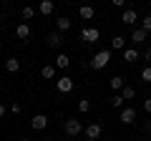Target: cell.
<instances>
[{
	"label": "cell",
	"instance_id": "obj_1",
	"mask_svg": "<svg viewBox=\"0 0 151 141\" xmlns=\"http://www.w3.org/2000/svg\"><path fill=\"white\" fill-rule=\"evenodd\" d=\"M108 63H111V50H98V53L93 55V60H91V68L101 70V68H106Z\"/></svg>",
	"mask_w": 151,
	"mask_h": 141
},
{
	"label": "cell",
	"instance_id": "obj_2",
	"mask_svg": "<svg viewBox=\"0 0 151 141\" xmlns=\"http://www.w3.org/2000/svg\"><path fill=\"white\" fill-rule=\"evenodd\" d=\"M63 131H65V136H78L83 131V126H81L78 119H65L63 121Z\"/></svg>",
	"mask_w": 151,
	"mask_h": 141
},
{
	"label": "cell",
	"instance_id": "obj_3",
	"mask_svg": "<svg viewBox=\"0 0 151 141\" xmlns=\"http://www.w3.org/2000/svg\"><path fill=\"white\" fill-rule=\"evenodd\" d=\"M98 38H101V30H98V28H83L81 30V40L83 43H96Z\"/></svg>",
	"mask_w": 151,
	"mask_h": 141
},
{
	"label": "cell",
	"instance_id": "obj_4",
	"mask_svg": "<svg viewBox=\"0 0 151 141\" xmlns=\"http://www.w3.org/2000/svg\"><path fill=\"white\" fill-rule=\"evenodd\" d=\"M55 88H58L60 93H70V91L76 88V83H73V78L63 76V78H58V81H55Z\"/></svg>",
	"mask_w": 151,
	"mask_h": 141
},
{
	"label": "cell",
	"instance_id": "obj_5",
	"mask_svg": "<svg viewBox=\"0 0 151 141\" xmlns=\"http://www.w3.org/2000/svg\"><path fill=\"white\" fill-rule=\"evenodd\" d=\"M30 126H33L35 131H43L45 126H48V116H45V114H38V116H33V119H30Z\"/></svg>",
	"mask_w": 151,
	"mask_h": 141
},
{
	"label": "cell",
	"instance_id": "obj_6",
	"mask_svg": "<svg viewBox=\"0 0 151 141\" xmlns=\"http://www.w3.org/2000/svg\"><path fill=\"white\" fill-rule=\"evenodd\" d=\"M136 20H139V15H136L134 8H124V13H121V23H126V25H134Z\"/></svg>",
	"mask_w": 151,
	"mask_h": 141
},
{
	"label": "cell",
	"instance_id": "obj_7",
	"mask_svg": "<svg viewBox=\"0 0 151 141\" xmlns=\"http://www.w3.org/2000/svg\"><path fill=\"white\" fill-rule=\"evenodd\" d=\"M70 25H73V23H70V18H68V15H60L58 20H55V30H58L60 35H63V33H68V30H70Z\"/></svg>",
	"mask_w": 151,
	"mask_h": 141
},
{
	"label": "cell",
	"instance_id": "obj_8",
	"mask_svg": "<svg viewBox=\"0 0 151 141\" xmlns=\"http://www.w3.org/2000/svg\"><path fill=\"white\" fill-rule=\"evenodd\" d=\"M121 121L124 124H136V109H131V106L121 109Z\"/></svg>",
	"mask_w": 151,
	"mask_h": 141
},
{
	"label": "cell",
	"instance_id": "obj_9",
	"mask_svg": "<svg viewBox=\"0 0 151 141\" xmlns=\"http://www.w3.org/2000/svg\"><path fill=\"white\" fill-rule=\"evenodd\" d=\"M101 124H98V121H96V124H88L86 126V136H88V139H91V141H96L98 139V136H101Z\"/></svg>",
	"mask_w": 151,
	"mask_h": 141
},
{
	"label": "cell",
	"instance_id": "obj_10",
	"mask_svg": "<svg viewBox=\"0 0 151 141\" xmlns=\"http://www.w3.org/2000/svg\"><path fill=\"white\" fill-rule=\"evenodd\" d=\"M146 35H149V33H146L144 28H136V30L131 33V43H134V45H141V43H146Z\"/></svg>",
	"mask_w": 151,
	"mask_h": 141
},
{
	"label": "cell",
	"instance_id": "obj_11",
	"mask_svg": "<svg viewBox=\"0 0 151 141\" xmlns=\"http://www.w3.org/2000/svg\"><path fill=\"white\" fill-rule=\"evenodd\" d=\"M15 35L20 40H28V38H30V25H28V23H20V25L15 28Z\"/></svg>",
	"mask_w": 151,
	"mask_h": 141
},
{
	"label": "cell",
	"instance_id": "obj_12",
	"mask_svg": "<svg viewBox=\"0 0 151 141\" xmlns=\"http://www.w3.org/2000/svg\"><path fill=\"white\" fill-rule=\"evenodd\" d=\"M45 40H48V45H50V48H58V45L63 43V35H60L58 30H53V33H48V38H45Z\"/></svg>",
	"mask_w": 151,
	"mask_h": 141
},
{
	"label": "cell",
	"instance_id": "obj_13",
	"mask_svg": "<svg viewBox=\"0 0 151 141\" xmlns=\"http://www.w3.org/2000/svg\"><path fill=\"white\" fill-rule=\"evenodd\" d=\"M55 70H58V68H55V65H50V63H45L43 68H40V76H43L45 81H53V78H55Z\"/></svg>",
	"mask_w": 151,
	"mask_h": 141
},
{
	"label": "cell",
	"instance_id": "obj_14",
	"mask_svg": "<svg viewBox=\"0 0 151 141\" xmlns=\"http://www.w3.org/2000/svg\"><path fill=\"white\" fill-rule=\"evenodd\" d=\"M111 48L113 50H126V38L124 35H113L111 38Z\"/></svg>",
	"mask_w": 151,
	"mask_h": 141
},
{
	"label": "cell",
	"instance_id": "obj_15",
	"mask_svg": "<svg viewBox=\"0 0 151 141\" xmlns=\"http://www.w3.org/2000/svg\"><path fill=\"white\" fill-rule=\"evenodd\" d=\"M78 15H81L83 20H91V18L96 15V10H93L91 5H81V8H78Z\"/></svg>",
	"mask_w": 151,
	"mask_h": 141
},
{
	"label": "cell",
	"instance_id": "obj_16",
	"mask_svg": "<svg viewBox=\"0 0 151 141\" xmlns=\"http://www.w3.org/2000/svg\"><path fill=\"white\" fill-rule=\"evenodd\" d=\"M124 60L126 63H136V60H139V50L136 48H126L124 50Z\"/></svg>",
	"mask_w": 151,
	"mask_h": 141
},
{
	"label": "cell",
	"instance_id": "obj_17",
	"mask_svg": "<svg viewBox=\"0 0 151 141\" xmlns=\"http://www.w3.org/2000/svg\"><path fill=\"white\" fill-rule=\"evenodd\" d=\"M5 70L8 73H18V70H20V60L18 58H8L5 60Z\"/></svg>",
	"mask_w": 151,
	"mask_h": 141
},
{
	"label": "cell",
	"instance_id": "obj_18",
	"mask_svg": "<svg viewBox=\"0 0 151 141\" xmlns=\"http://www.w3.org/2000/svg\"><path fill=\"white\" fill-rule=\"evenodd\" d=\"M53 10H55V5L50 3V0H43V3L38 5V13H43V15H50Z\"/></svg>",
	"mask_w": 151,
	"mask_h": 141
},
{
	"label": "cell",
	"instance_id": "obj_19",
	"mask_svg": "<svg viewBox=\"0 0 151 141\" xmlns=\"http://www.w3.org/2000/svg\"><path fill=\"white\" fill-rule=\"evenodd\" d=\"M108 83H111V88H113L116 93H121V91H124V86H126V83H124V78H121V76H113V78H111Z\"/></svg>",
	"mask_w": 151,
	"mask_h": 141
},
{
	"label": "cell",
	"instance_id": "obj_20",
	"mask_svg": "<svg viewBox=\"0 0 151 141\" xmlns=\"http://www.w3.org/2000/svg\"><path fill=\"white\" fill-rule=\"evenodd\" d=\"M68 65H70V58H68L65 53H60L58 58H55V68H63V70H65Z\"/></svg>",
	"mask_w": 151,
	"mask_h": 141
},
{
	"label": "cell",
	"instance_id": "obj_21",
	"mask_svg": "<svg viewBox=\"0 0 151 141\" xmlns=\"http://www.w3.org/2000/svg\"><path fill=\"white\" fill-rule=\"evenodd\" d=\"M108 103H111L113 109H124V96H121V93H113V96L108 98Z\"/></svg>",
	"mask_w": 151,
	"mask_h": 141
},
{
	"label": "cell",
	"instance_id": "obj_22",
	"mask_svg": "<svg viewBox=\"0 0 151 141\" xmlns=\"http://www.w3.org/2000/svg\"><path fill=\"white\" fill-rule=\"evenodd\" d=\"M121 96H124V101H131V98L136 96V88H134V86H124V91H121Z\"/></svg>",
	"mask_w": 151,
	"mask_h": 141
},
{
	"label": "cell",
	"instance_id": "obj_23",
	"mask_svg": "<svg viewBox=\"0 0 151 141\" xmlns=\"http://www.w3.org/2000/svg\"><path fill=\"white\" fill-rule=\"evenodd\" d=\"M78 111H81V114L91 111V101H88V98H81V101H78Z\"/></svg>",
	"mask_w": 151,
	"mask_h": 141
},
{
	"label": "cell",
	"instance_id": "obj_24",
	"mask_svg": "<svg viewBox=\"0 0 151 141\" xmlns=\"http://www.w3.org/2000/svg\"><path fill=\"white\" fill-rule=\"evenodd\" d=\"M141 81H146V83H151V65H146V68L141 70Z\"/></svg>",
	"mask_w": 151,
	"mask_h": 141
},
{
	"label": "cell",
	"instance_id": "obj_25",
	"mask_svg": "<svg viewBox=\"0 0 151 141\" xmlns=\"http://www.w3.org/2000/svg\"><path fill=\"white\" fill-rule=\"evenodd\" d=\"M20 15H23V18H33V15H35V8L25 5V8H23V10H20Z\"/></svg>",
	"mask_w": 151,
	"mask_h": 141
},
{
	"label": "cell",
	"instance_id": "obj_26",
	"mask_svg": "<svg viewBox=\"0 0 151 141\" xmlns=\"http://www.w3.org/2000/svg\"><path fill=\"white\" fill-rule=\"evenodd\" d=\"M141 28H144L146 33H151V15H146L144 20H141Z\"/></svg>",
	"mask_w": 151,
	"mask_h": 141
},
{
	"label": "cell",
	"instance_id": "obj_27",
	"mask_svg": "<svg viewBox=\"0 0 151 141\" xmlns=\"http://www.w3.org/2000/svg\"><path fill=\"white\" fill-rule=\"evenodd\" d=\"M10 111H13V114H20V111H23V103H13Z\"/></svg>",
	"mask_w": 151,
	"mask_h": 141
},
{
	"label": "cell",
	"instance_id": "obj_28",
	"mask_svg": "<svg viewBox=\"0 0 151 141\" xmlns=\"http://www.w3.org/2000/svg\"><path fill=\"white\" fill-rule=\"evenodd\" d=\"M144 111H146V114H151V98H146V101H144Z\"/></svg>",
	"mask_w": 151,
	"mask_h": 141
},
{
	"label": "cell",
	"instance_id": "obj_29",
	"mask_svg": "<svg viewBox=\"0 0 151 141\" xmlns=\"http://www.w3.org/2000/svg\"><path fill=\"white\" fill-rule=\"evenodd\" d=\"M3 116H5V106H3V103H0V119H3Z\"/></svg>",
	"mask_w": 151,
	"mask_h": 141
},
{
	"label": "cell",
	"instance_id": "obj_30",
	"mask_svg": "<svg viewBox=\"0 0 151 141\" xmlns=\"http://www.w3.org/2000/svg\"><path fill=\"white\" fill-rule=\"evenodd\" d=\"M146 60H151V48H146Z\"/></svg>",
	"mask_w": 151,
	"mask_h": 141
},
{
	"label": "cell",
	"instance_id": "obj_31",
	"mask_svg": "<svg viewBox=\"0 0 151 141\" xmlns=\"http://www.w3.org/2000/svg\"><path fill=\"white\" fill-rule=\"evenodd\" d=\"M20 141H28V139H20Z\"/></svg>",
	"mask_w": 151,
	"mask_h": 141
}]
</instances>
